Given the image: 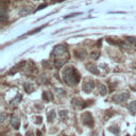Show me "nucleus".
Returning <instances> with one entry per match:
<instances>
[{
  "instance_id": "obj_1",
  "label": "nucleus",
  "mask_w": 136,
  "mask_h": 136,
  "mask_svg": "<svg viewBox=\"0 0 136 136\" xmlns=\"http://www.w3.org/2000/svg\"><path fill=\"white\" fill-rule=\"evenodd\" d=\"M63 79L68 85H74L80 82V74L73 67H68L63 71Z\"/></svg>"
},
{
  "instance_id": "obj_2",
  "label": "nucleus",
  "mask_w": 136,
  "mask_h": 136,
  "mask_svg": "<svg viewBox=\"0 0 136 136\" xmlns=\"http://www.w3.org/2000/svg\"><path fill=\"white\" fill-rule=\"evenodd\" d=\"M63 54H68L67 47L65 45H57L56 47H54L53 51H52V56L63 55Z\"/></svg>"
},
{
  "instance_id": "obj_3",
  "label": "nucleus",
  "mask_w": 136,
  "mask_h": 136,
  "mask_svg": "<svg viewBox=\"0 0 136 136\" xmlns=\"http://www.w3.org/2000/svg\"><path fill=\"white\" fill-rule=\"evenodd\" d=\"M130 98V95L127 94V92H121V94H116L114 97H113V101L116 103H122L126 102Z\"/></svg>"
},
{
  "instance_id": "obj_4",
  "label": "nucleus",
  "mask_w": 136,
  "mask_h": 136,
  "mask_svg": "<svg viewBox=\"0 0 136 136\" xmlns=\"http://www.w3.org/2000/svg\"><path fill=\"white\" fill-rule=\"evenodd\" d=\"M82 119H83V123L85 124V126H88L92 128L94 127V118L89 113H85V114L82 115Z\"/></svg>"
},
{
  "instance_id": "obj_5",
  "label": "nucleus",
  "mask_w": 136,
  "mask_h": 136,
  "mask_svg": "<svg viewBox=\"0 0 136 136\" xmlns=\"http://www.w3.org/2000/svg\"><path fill=\"white\" fill-rule=\"evenodd\" d=\"M94 88H95V82L94 81H86L82 86V89L85 92H91Z\"/></svg>"
},
{
  "instance_id": "obj_6",
  "label": "nucleus",
  "mask_w": 136,
  "mask_h": 136,
  "mask_svg": "<svg viewBox=\"0 0 136 136\" xmlns=\"http://www.w3.org/2000/svg\"><path fill=\"white\" fill-rule=\"evenodd\" d=\"M11 124H12V127L14 129L18 130L19 129V126H20V119L19 117L17 116V115L13 114L12 116H11Z\"/></svg>"
},
{
  "instance_id": "obj_7",
  "label": "nucleus",
  "mask_w": 136,
  "mask_h": 136,
  "mask_svg": "<svg viewBox=\"0 0 136 136\" xmlns=\"http://www.w3.org/2000/svg\"><path fill=\"white\" fill-rule=\"evenodd\" d=\"M24 88H25V91L26 92H28V94H31L32 91H34V89H35V87H34V85L32 84V83H25L24 84Z\"/></svg>"
},
{
  "instance_id": "obj_8",
  "label": "nucleus",
  "mask_w": 136,
  "mask_h": 136,
  "mask_svg": "<svg viewBox=\"0 0 136 136\" xmlns=\"http://www.w3.org/2000/svg\"><path fill=\"white\" fill-rule=\"evenodd\" d=\"M72 104H73L74 106H77V108H83V106H85L84 102L80 99H77V98H73V99H72Z\"/></svg>"
},
{
  "instance_id": "obj_9",
  "label": "nucleus",
  "mask_w": 136,
  "mask_h": 136,
  "mask_svg": "<svg viewBox=\"0 0 136 136\" xmlns=\"http://www.w3.org/2000/svg\"><path fill=\"white\" fill-rule=\"evenodd\" d=\"M66 63V59H56L54 60V66L56 68H61Z\"/></svg>"
},
{
  "instance_id": "obj_10",
  "label": "nucleus",
  "mask_w": 136,
  "mask_h": 136,
  "mask_svg": "<svg viewBox=\"0 0 136 136\" xmlns=\"http://www.w3.org/2000/svg\"><path fill=\"white\" fill-rule=\"evenodd\" d=\"M128 109H129V111L131 112L132 115H135L136 114V101H132V102L128 105Z\"/></svg>"
},
{
  "instance_id": "obj_11",
  "label": "nucleus",
  "mask_w": 136,
  "mask_h": 136,
  "mask_svg": "<svg viewBox=\"0 0 136 136\" xmlns=\"http://www.w3.org/2000/svg\"><path fill=\"white\" fill-rule=\"evenodd\" d=\"M87 69L91 72H92V73H95V74H99V70L97 69L96 66H94V65H91V64H88L87 65Z\"/></svg>"
},
{
  "instance_id": "obj_12",
  "label": "nucleus",
  "mask_w": 136,
  "mask_h": 136,
  "mask_svg": "<svg viewBox=\"0 0 136 136\" xmlns=\"http://www.w3.org/2000/svg\"><path fill=\"white\" fill-rule=\"evenodd\" d=\"M109 132H112V133H114V134H119V132H120V130H119V127L118 126H116V124H115V126H111L109 127Z\"/></svg>"
},
{
  "instance_id": "obj_13",
  "label": "nucleus",
  "mask_w": 136,
  "mask_h": 136,
  "mask_svg": "<svg viewBox=\"0 0 136 136\" xmlns=\"http://www.w3.org/2000/svg\"><path fill=\"white\" fill-rule=\"evenodd\" d=\"M99 91H100V95H101V96H105V95L108 94V89H106L105 85H103V84H101V85H100Z\"/></svg>"
},
{
  "instance_id": "obj_14",
  "label": "nucleus",
  "mask_w": 136,
  "mask_h": 136,
  "mask_svg": "<svg viewBox=\"0 0 136 136\" xmlns=\"http://www.w3.org/2000/svg\"><path fill=\"white\" fill-rule=\"evenodd\" d=\"M55 117H56V113H55V111H54V109H52L51 113L48 115V120L49 121H53L54 119H55Z\"/></svg>"
},
{
  "instance_id": "obj_15",
  "label": "nucleus",
  "mask_w": 136,
  "mask_h": 136,
  "mask_svg": "<svg viewBox=\"0 0 136 136\" xmlns=\"http://www.w3.org/2000/svg\"><path fill=\"white\" fill-rule=\"evenodd\" d=\"M20 100H21V95L18 94L12 101H11V104H18L20 102Z\"/></svg>"
},
{
  "instance_id": "obj_16",
  "label": "nucleus",
  "mask_w": 136,
  "mask_h": 136,
  "mask_svg": "<svg viewBox=\"0 0 136 136\" xmlns=\"http://www.w3.org/2000/svg\"><path fill=\"white\" fill-rule=\"evenodd\" d=\"M67 116H68V114L66 111H60V118L62 120H65L67 118Z\"/></svg>"
},
{
  "instance_id": "obj_17",
  "label": "nucleus",
  "mask_w": 136,
  "mask_h": 136,
  "mask_svg": "<svg viewBox=\"0 0 136 136\" xmlns=\"http://www.w3.org/2000/svg\"><path fill=\"white\" fill-rule=\"evenodd\" d=\"M126 39L128 40V43H130V44H136V37L128 36V37H126Z\"/></svg>"
},
{
  "instance_id": "obj_18",
  "label": "nucleus",
  "mask_w": 136,
  "mask_h": 136,
  "mask_svg": "<svg viewBox=\"0 0 136 136\" xmlns=\"http://www.w3.org/2000/svg\"><path fill=\"white\" fill-rule=\"evenodd\" d=\"M44 98H45V100H52L53 99V97H52V95H50L49 92H44Z\"/></svg>"
},
{
  "instance_id": "obj_19",
  "label": "nucleus",
  "mask_w": 136,
  "mask_h": 136,
  "mask_svg": "<svg viewBox=\"0 0 136 136\" xmlns=\"http://www.w3.org/2000/svg\"><path fill=\"white\" fill-rule=\"evenodd\" d=\"M99 55H100V53H99V52H92V53H91V57H92V59H94V60H97L98 59V57H99Z\"/></svg>"
},
{
  "instance_id": "obj_20",
  "label": "nucleus",
  "mask_w": 136,
  "mask_h": 136,
  "mask_svg": "<svg viewBox=\"0 0 136 136\" xmlns=\"http://www.w3.org/2000/svg\"><path fill=\"white\" fill-rule=\"evenodd\" d=\"M34 121H35V123L40 124V123L43 122V119H42V117H40V116H36L35 117V120H34Z\"/></svg>"
},
{
  "instance_id": "obj_21",
  "label": "nucleus",
  "mask_w": 136,
  "mask_h": 136,
  "mask_svg": "<svg viewBox=\"0 0 136 136\" xmlns=\"http://www.w3.org/2000/svg\"><path fill=\"white\" fill-rule=\"evenodd\" d=\"M55 91L57 92V94H60V95H65V91L64 89H62V88H55Z\"/></svg>"
},
{
  "instance_id": "obj_22",
  "label": "nucleus",
  "mask_w": 136,
  "mask_h": 136,
  "mask_svg": "<svg viewBox=\"0 0 136 136\" xmlns=\"http://www.w3.org/2000/svg\"><path fill=\"white\" fill-rule=\"evenodd\" d=\"M5 119H7V114H5V113H2L1 118H0V121H1V122H4Z\"/></svg>"
},
{
  "instance_id": "obj_23",
  "label": "nucleus",
  "mask_w": 136,
  "mask_h": 136,
  "mask_svg": "<svg viewBox=\"0 0 136 136\" xmlns=\"http://www.w3.org/2000/svg\"><path fill=\"white\" fill-rule=\"evenodd\" d=\"M40 82H42V81H43V82H45V81H46V76H43V78H40Z\"/></svg>"
},
{
  "instance_id": "obj_24",
  "label": "nucleus",
  "mask_w": 136,
  "mask_h": 136,
  "mask_svg": "<svg viewBox=\"0 0 136 136\" xmlns=\"http://www.w3.org/2000/svg\"><path fill=\"white\" fill-rule=\"evenodd\" d=\"M26 136H33V133L32 132H28V133H26Z\"/></svg>"
},
{
  "instance_id": "obj_25",
  "label": "nucleus",
  "mask_w": 136,
  "mask_h": 136,
  "mask_svg": "<svg viewBox=\"0 0 136 136\" xmlns=\"http://www.w3.org/2000/svg\"><path fill=\"white\" fill-rule=\"evenodd\" d=\"M12 136H21L20 134H17V135H12Z\"/></svg>"
},
{
  "instance_id": "obj_26",
  "label": "nucleus",
  "mask_w": 136,
  "mask_h": 136,
  "mask_svg": "<svg viewBox=\"0 0 136 136\" xmlns=\"http://www.w3.org/2000/svg\"><path fill=\"white\" fill-rule=\"evenodd\" d=\"M126 136H130V135H129V134H128V135H126Z\"/></svg>"
}]
</instances>
